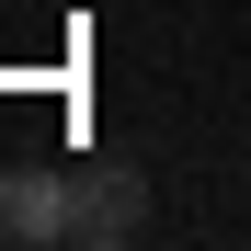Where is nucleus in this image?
Wrapping results in <instances>:
<instances>
[{"mask_svg": "<svg viewBox=\"0 0 251 251\" xmlns=\"http://www.w3.org/2000/svg\"><path fill=\"white\" fill-rule=\"evenodd\" d=\"M137 228H149V183L126 172V160L69 172V240H80V251H126Z\"/></svg>", "mask_w": 251, "mask_h": 251, "instance_id": "1", "label": "nucleus"}, {"mask_svg": "<svg viewBox=\"0 0 251 251\" xmlns=\"http://www.w3.org/2000/svg\"><path fill=\"white\" fill-rule=\"evenodd\" d=\"M0 240H23V251L69 240V172H46V160H12V172H0Z\"/></svg>", "mask_w": 251, "mask_h": 251, "instance_id": "2", "label": "nucleus"}]
</instances>
